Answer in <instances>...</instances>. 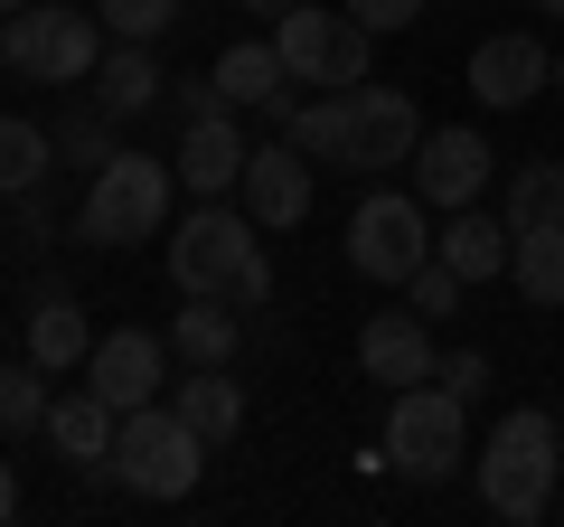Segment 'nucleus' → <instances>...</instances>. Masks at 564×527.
<instances>
[{"label":"nucleus","instance_id":"obj_37","mask_svg":"<svg viewBox=\"0 0 564 527\" xmlns=\"http://www.w3.org/2000/svg\"><path fill=\"white\" fill-rule=\"evenodd\" d=\"M555 95H564V57H555Z\"/></svg>","mask_w":564,"mask_h":527},{"label":"nucleus","instance_id":"obj_31","mask_svg":"<svg viewBox=\"0 0 564 527\" xmlns=\"http://www.w3.org/2000/svg\"><path fill=\"white\" fill-rule=\"evenodd\" d=\"M433 377H443V386H462V396H480V386H489V358H480V348H452V358L433 367Z\"/></svg>","mask_w":564,"mask_h":527},{"label":"nucleus","instance_id":"obj_32","mask_svg":"<svg viewBox=\"0 0 564 527\" xmlns=\"http://www.w3.org/2000/svg\"><path fill=\"white\" fill-rule=\"evenodd\" d=\"M207 114H236V104H226V85H217V76L180 85V122H207Z\"/></svg>","mask_w":564,"mask_h":527},{"label":"nucleus","instance_id":"obj_12","mask_svg":"<svg viewBox=\"0 0 564 527\" xmlns=\"http://www.w3.org/2000/svg\"><path fill=\"white\" fill-rule=\"evenodd\" d=\"M545 85H555V57H545V39H527V29H499V39L470 47V95H480L489 114H518Z\"/></svg>","mask_w":564,"mask_h":527},{"label":"nucleus","instance_id":"obj_5","mask_svg":"<svg viewBox=\"0 0 564 527\" xmlns=\"http://www.w3.org/2000/svg\"><path fill=\"white\" fill-rule=\"evenodd\" d=\"M207 471V443L180 424L170 406H132L113 433V481L132 490V499H188Z\"/></svg>","mask_w":564,"mask_h":527},{"label":"nucleus","instance_id":"obj_3","mask_svg":"<svg viewBox=\"0 0 564 527\" xmlns=\"http://www.w3.org/2000/svg\"><path fill=\"white\" fill-rule=\"evenodd\" d=\"M555 471H564V424L555 415H536V406H518V415H499V433L480 443V499H489V518H545L555 508Z\"/></svg>","mask_w":564,"mask_h":527},{"label":"nucleus","instance_id":"obj_36","mask_svg":"<svg viewBox=\"0 0 564 527\" xmlns=\"http://www.w3.org/2000/svg\"><path fill=\"white\" fill-rule=\"evenodd\" d=\"M10 10H29V0H0V20H10Z\"/></svg>","mask_w":564,"mask_h":527},{"label":"nucleus","instance_id":"obj_30","mask_svg":"<svg viewBox=\"0 0 564 527\" xmlns=\"http://www.w3.org/2000/svg\"><path fill=\"white\" fill-rule=\"evenodd\" d=\"M423 10H433V0H348V20H367L377 39H386V29H414Z\"/></svg>","mask_w":564,"mask_h":527},{"label":"nucleus","instance_id":"obj_7","mask_svg":"<svg viewBox=\"0 0 564 527\" xmlns=\"http://www.w3.org/2000/svg\"><path fill=\"white\" fill-rule=\"evenodd\" d=\"M161 217H170V170L151 151H113L76 207V236L85 245H141V236H161Z\"/></svg>","mask_w":564,"mask_h":527},{"label":"nucleus","instance_id":"obj_10","mask_svg":"<svg viewBox=\"0 0 564 527\" xmlns=\"http://www.w3.org/2000/svg\"><path fill=\"white\" fill-rule=\"evenodd\" d=\"M489 161H499V151H489L470 122H452V132H423V151H414L404 170H414V198L452 217V207H470V198L489 189Z\"/></svg>","mask_w":564,"mask_h":527},{"label":"nucleus","instance_id":"obj_9","mask_svg":"<svg viewBox=\"0 0 564 527\" xmlns=\"http://www.w3.org/2000/svg\"><path fill=\"white\" fill-rule=\"evenodd\" d=\"M348 264H358L367 283H395V292L433 264V226H423L414 189H377V198H358V217H348Z\"/></svg>","mask_w":564,"mask_h":527},{"label":"nucleus","instance_id":"obj_27","mask_svg":"<svg viewBox=\"0 0 564 527\" xmlns=\"http://www.w3.org/2000/svg\"><path fill=\"white\" fill-rule=\"evenodd\" d=\"M47 142H57V161H85V170H104V161L122 151V142H113V114H66Z\"/></svg>","mask_w":564,"mask_h":527},{"label":"nucleus","instance_id":"obj_26","mask_svg":"<svg viewBox=\"0 0 564 527\" xmlns=\"http://www.w3.org/2000/svg\"><path fill=\"white\" fill-rule=\"evenodd\" d=\"M47 406H57V396H47V367L39 358H29V367L0 358V433H39Z\"/></svg>","mask_w":564,"mask_h":527},{"label":"nucleus","instance_id":"obj_6","mask_svg":"<svg viewBox=\"0 0 564 527\" xmlns=\"http://www.w3.org/2000/svg\"><path fill=\"white\" fill-rule=\"evenodd\" d=\"M95 29H104V20H85V10L29 0V10L0 20V66H20L29 85H85V76H95V57H104Z\"/></svg>","mask_w":564,"mask_h":527},{"label":"nucleus","instance_id":"obj_17","mask_svg":"<svg viewBox=\"0 0 564 527\" xmlns=\"http://www.w3.org/2000/svg\"><path fill=\"white\" fill-rule=\"evenodd\" d=\"M170 415L217 452V443H236V433H245V386L226 377V367H188V377L170 386Z\"/></svg>","mask_w":564,"mask_h":527},{"label":"nucleus","instance_id":"obj_33","mask_svg":"<svg viewBox=\"0 0 564 527\" xmlns=\"http://www.w3.org/2000/svg\"><path fill=\"white\" fill-rule=\"evenodd\" d=\"M10 518H20V471L0 462V527H10Z\"/></svg>","mask_w":564,"mask_h":527},{"label":"nucleus","instance_id":"obj_16","mask_svg":"<svg viewBox=\"0 0 564 527\" xmlns=\"http://www.w3.org/2000/svg\"><path fill=\"white\" fill-rule=\"evenodd\" d=\"M245 151H254V142H245V122L236 114H207V122L180 132V161H170V170H180V189H198V198H226V189H245Z\"/></svg>","mask_w":564,"mask_h":527},{"label":"nucleus","instance_id":"obj_4","mask_svg":"<svg viewBox=\"0 0 564 527\" xmlns=\"http://www.w3.org/2000/svg\"><path fill=\"white\" fill-rule=\"evenodd\" d=\"M470 396L443 377H423V386H395V406H386V462L404 471V481H452L470 452Z\"/></svg>","mask_w":564,"mask_h":527},{"label":"nucleus","instance_id":"obj_21","mask_svg":"<svg viewBox=\"0 0 564 527\" xmlns=\"http://www.w3.org/2000/svg\"><path fill=\"white\" fill-rule=\"evenodd\" d=\"M508 283L536 311H564V226H518L508 236Z\"/></svg>","mask_w":564,"mask_h":527},{"label":"nucleus","instance_id":"obj_13","mask_svg":"<svg viewBox=\"0 0 564 527\" xmlns=\"http://www.w3.org/2000/svg\"><path fill=\"white\" fill-rule=\"evenodd\" d=\"M161 377H170V348L151 340V330H113V340L85 348V386H95L104 406H161Z\"/></svg>","mask_w":564,"mask_h":527},{"label":"nucleus","instance_id":"obj_34","mask_svg":"<svg viewBox=\"0 0 564 527\" xmlns=\"http://www.w3.org/2000/svg\"><path fill=\"white\" fill-rule=\"evenodd\" d=\"M236 10H254V20H282V10H302V0H236Z\"/></svg>","mask_w":564,"mask_h":527},{"label":"nucleus","instance_id":"obj_24","mask_svg":"<svg viewBox=\"0 0 564 527\" xmlns=\"http://www.w3.org/2000/svg\"><path fill=\"white\" fill-rule=\"evenodd\" d=\"M57 170V142H47L39 122H20V114H0V198H29V189Z\"/></svg>","mask_w":564,"mask_h":527},{"label":"nucleus","instance_id":"obj_19","mask_svg":"<svg viewBox=\"0 0 564 527\" xmlns=\"http://www.w3.org/2000/svg\"><path fill=\"white\" fill-rule=\"evenodd\" d=\"M161 104V66H151V47L141 39H113L95 57V114H113V122H132V114H151Z\"/></svg>","mask_w":564,"mask_h":527},{"label":"nucleus","instance_id":"obj_20","mask_svg":"<svg viewBox=\"0 0 564 527\" xmlns=\"http://www.w3.org/2000/svg\"><path fill=\"white\" fill-rule=\"evenodd\" d=\"M245 340V321L217 302V292H188V311H170V348H180L188 367H226Z\"/></svg>","mask_w":564,"mask_h":527},{"label":"nucleus","instance_id":"obj_25","mask_svg":"<svg viewBox=\"0 0 564 527\" xmlns=\"http://www.w3.org/2000/svg\"><path fill=\"white\" fill-rule=\"evenodd\" d=\"M508 236H518V226H564V161H527L518 180H508Z\"/></svg>","mask_w":564,"mask_h":527},{"label":"nucleus","instance_id":"obj_2","mask_svg":"<svg viewBox=\"0 0 564 527\" xmlns=\"http://www.w3.org/2000/svg\"><path fill=\"white\" fill-rule=\"evenodd\" d=\"M170 283L188 292H217V302H263L273 292V264L254 245V217H236L226 198H198L180 226H170Z\"/></svg>","mask_w":564,"mask_h":527},{"label":"nucleus","instance_id":"obj_35","mask_svg":"<svg viewBox=\"0 0 564 527\" xmlns=\"http://www.w3.org/2000/svg\"><path fill=\"white\" fill-rule=\"evenodd\" d=\"M536 10H545V20H564V0H536Z\"/></svg>","mask_w":564,"mask_h":527},{"label":"nucleus","instance_id":"obj_18","mask_svg":"<svg viewBox=\"0 0 564 527\" xmlns=\"http://www.w3.org/2000/svg\"><path fill=\"white\" fill-rule=\"evenodd\" d=\"M433 255H443L462 283H489V273H508V217H480V198L452 207V217L433 226Z\"/></svg>","mask_w":564,"mask_h":527},{"label":"nucleus","instance_id":"obj_38","mask_svg":"<svg viewBox=\"0 0 564 527\" xmlns=\"http://www.w3.org/2000/svg\"><path fill=\"white\" fill-rule=\"evenodd\" d=\"M555 424H564V415H555Z\"/></svg>","mask_w":564,"mask_h":527},{"label":"nucleus","instance_id":"obj_28","mask_svg":"<svg viewBox=\"0 0 564 527\" xmlns=\"http://www.w3.org/2000/svg\"><path fill=\"white\" fill-rule=\"evenodd\" d=\"M95 20H104V39H161L170 20H180V0H95Z\"/></svg>","mask_w":564,"mask_h":527},{"label":"nucleus","instance_id":"obj_22","mask_svg":"<svg viewBox=\"0 0 564 527\" xmlns=\"http://www.w3.org/2000/svg\"><path fill=\"white\" fill-rule=\"evenodd\" d=\"M207 76L226 85V104H254V114H263V104H282L292 66H282V47H273V39H236L217 66H207Z\"/></svg>","mask_w":564,"mask_h":527},{"label":"nucleus","instance_id":"obj_8","mask_svg":"<svg viewBox=\"0 0 564 527\" xmlns=\"http://www.w3.org/2000/svg\"><path fill=\"white\" fill-rule=\"evenodd\" d=\"M273 47L282 66H292V85H367V47H377V29L348 20V10H321V0H302V10H282L273 20Z\"/></svg>","mask_w":564,"mask_h":527},{"label":"nucleus","instance_id":"obj_14","mask_svg":"<svg viewBox=\"0 0 564 527\" xmlns=\"http://www.w3.org/2000/svg\"><path fill=\"white\" fill-rule=\"evenodd\" d=\"M47 443H57V462H76L85 481H113V433H122V406H104L95 386H66L57 406H47Z\"/></svg>","mask_w":564,"mask_h":527},{"label":"nucleus","instance_id":"obj_1","mask_svg":"<svg viewBox=\"0 0 564 527\" xmlns=\"http://www.w3.org/2000/svg\"><path fill=\"white\" fill-rule=\"evenodd\" d=\"M263 114H273L311 161L358 170V180H377V170H395V161L423 151V114H414V95H395V85H339V95H321V104L282 95V104H263Z\"/></svg>","mask_w":564,"mask_h":527},{"label":"nucleus","instance_id":"obj_23","mask_svg":"<svg viewBox=\"0 0 564 527\" xmlns=\"http://www.w3.org/2000/svg\"><path fill=\"white\" fill-rule=\"evenodd\" d=\"M85 348H95V330H85L76 292H39V311H29V358L57 377V367H85Z\"/></svg>","mask_w":564,"mask_h":527},{"label":"nucleus","instance_id":"obj_29","mask_svg":"<svg viewBox=\"0 0 564 527\" xmlns=\"http://www.w3.org/2000/svg\"><path fill=\"white\" fill-rule=\"evenodd\" d=\"M462 292H470V283H462V273H452L443 255H433V264H423V273H414V283H404V302H414L423 321H443V311H462Z\"/></svg>","mask_w":564,"mask_h":527},{"label":"nucleus","instance_id":"obj_11","mask_svg":"<svg viewBox=\"0 0 564 527\" xmlns=\"http://www.w3.org/2000/svg\"><path fill=\"white\" fill-rule=\"evenodd\" d=\"M245 217H254L263 236H282V226L311 217V151L292 142V132L245 151Z\"/></svg>","mask_w":564,"mask_h":527},{"label":"nucleus","instance_id":"obj_15","mask_svg":"<svg viewBox=\"0 0 564 527\" xmlns=\"http://www.w3.org/2000/svg\"><path fill=\"white\" fill-rule=\"evenodd\" d=\"M358 367L395 396V386H423V377H433V367H443V348H433L423 311H377V321L358 330Z\"/></svg>","mask_w":564,"mask_h":527}]
</instances>
